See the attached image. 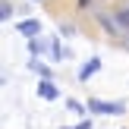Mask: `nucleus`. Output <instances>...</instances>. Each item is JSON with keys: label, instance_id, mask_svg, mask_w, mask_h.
I'll list each match as a JSON object with an SVG mask.
<instances>
[{"label": "nucleus", "instance_id": "obj_1", "mask_svg": "<svg viewBox=\"0 0 129 129\" xmlns=\"http://www.w3.org/2000/svg\"><path fill=\"white\" fill-rule=\"evenodd\" d=\"M88 110L91 113H104V117H113V113L126 110V101H98V98H91L88 101Z\"/></svg>", "mask_w": 129, "mask_h": 129}, {"label": "nucleus", "instance_id": "obj_2", "mask_svg": "<svg viewBox=\"0 0 129 129\" xmlns=\"http://www.w3.org/2000/svg\"><path fill=\"white\" fill-rule=\"evenodd\" d=\"M38 31H41V22H38V19H22V22H16V35L35 38Z\"/></svg>", "mask_w": 129, "mask_h": 129}, {"label": "nucleus", "instance_id": "obj_3", "mask_svg": "<svg viewBox=\"0 0 129 129\" xmlns=\"http://www.w3.org/2000/svg\"><path fill=\"white\" fill-rule=\"evenodd\" d=\"M38 98H44V101H57L60 98V91H57V85L50 79H41V85H38Z\"/></svg>", "mask_w": 129, "mask_h": 129}, {"label": "nucleus", "instance_id": "obj_4", "mask_svg": "<svg viewBox=\"0 0 129 129\" xmlns=\"http://www.w3.org/2000/svg\"><path fill=\"white\" fill-rule=\"evenodd\" d=\"M98 69H101V60H98V57H91V60H88L85 66L79 69V79H82V82H88V79H91L94 73H98Z\"/></svg>", "mask_w": 129, "mask_h": 129}, {"label": "nucleus", "instance_id": "obj_5", "mask_svg": "<svg viewBox=\"0 0 129 129\" xmlns=\"http://www.w3.org/2000/svg\"><path fill=\"white\" fill-rule=\"evenodd\" d=\"M28 69H31V73H38L41 79H50V69H47V66H41L38 60H28Z\"/></svg>", "mask_w": 129, "mask_h": 129}, {"label": "nucleus", "instance_id": "obj_6", "mask_svg": "<svg viewBox=\"0 0 129 129\" xmlns=\"http://www.w3.org/2000/svg\"><path fill=\"white\" fill-rule=\"evenodd\" d=\"M28 54H31V57L44 54V41H38V38H28Z\"/></svg>", "mask_w": 129, "mask_h": 129}, {"label": "nucleus", "instance_id": "obj_7", "mask_svg": "<svg viewBox=\"0 0 129 129\" xmlns=\"http://www.w3.org/2000/svg\"><path fill=\"white\" fill-rule=\"evenodd\" d=\"M50 57H54V60H63V47H60V38H54V41H50Z\"/></svg>", "mask_w": 129, "mask_h": 129}, {"label": "nucleus", "instance_id": "obj_8", "mask_svg": "<svg viewBox=\"0 0 129 129\" xmlns=\"http://www.w3.org/2000/svg\"><path fill=\"white\" fill-rule=\"evenodd\" d=\"M117 22H120V25H123V28L129 31V10H120V13H117Z\"/></svg>", "mask_w": 129, "mask_h": 129}, {"label": "nucleus", "instance_id": "obj_9", "mask_svg": "<svg viewBox=\"0 0 129 129\" xmlns=\"http://www.w3.org/2000/svg\"><path fill=\"white\" fill-rule=\"evenodd\" d=\"M0 16H3V19H10V16H13V3H10V0H3V6H0Z\"/></svg>", "mask_w": 129, "mask_h": 129}, {"label": "nucleus", "instance_id": "obj_10", "mask_svg": "<svg viewBox=\"0 0 129 129\" xmlns=\"http://www.w3.org/2000/svg\"><path fill=\"white\" fill-rule=\"evenodd\" d=\"M66 107H69V110H73V113H85V107H82V104H79V101H73V98H69V101H66Z\"/></svg>", "mask_w": 129, "mask_h": 129}, {"label": "nucleus", "instance_id": "obj_11", "mask_svg": "<svg viewBox=\"0 0 129 129\" xmlns=\"http://www.w3.org/2000/svg\"><path fill=\"white\" fill-rule=\"evenodd\" d=\"M60 35H66V38L76 35V25H73V22H63V25H60Z\"/></svg>", "mask_w": 129, "mask_h": 129}, {"label": "nucleus", "instance_id": "obj_12", "mask_svg": "<svg viewBox=\"0 0 129 129\" xmlns=\"http://www.w3.org/2000/svg\"><path fill=\"white\" fill-rule=\"evenodd\" d=\"M69 129H91V123L85 120V123H79V126H69Z\"/></svg>", "mask_w": 129, "mask_h": 129}, {"label": "nucleus", "instance_id": "obj_13", "mask_svg": "<svg viewBox=\"0 0 129 129\" xmlns=\"http://www.w3.org/2000/svg\"><path fill=\"white\" fill-rule=\"evenodd\" d=\"M126 47H129V31H126Z\"/></svg>", "mask_w": 129, "mask_h": 129}]
</instances>
